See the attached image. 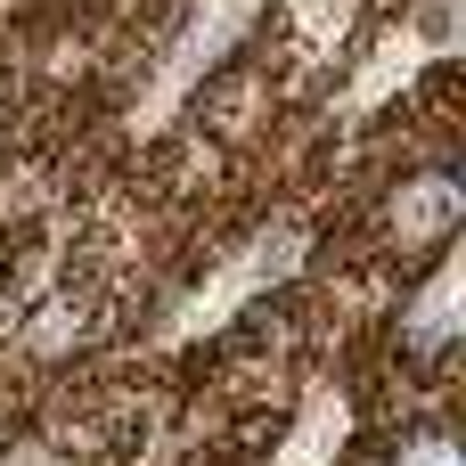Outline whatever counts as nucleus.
Here are the masks:
<instances>
[{"label": "nucleus", "mask_w": 466, "mask_h": 466, "mask_svg": "<svg viewBox=\"0 0 466 466\" xmlns=\"http://www.w3.org/2000/svg\"><path fill=\"white\" fill-rule=\"evenodd\" d=\"M451 229H459V180H451L442 164H434V172L393 180V197H385V246H393L401 262L442 254V246H451Z\"/></svg>", "instance_id": "obj_1"}, {"label": "nucleus", "mask_w": 466, "mask_h": 466, "mask_svg": "<svg viewBox=\"0 0 466 466\" xmlns=\"http://www.w3.org/2000/svg\"><path fill=\"white\" fill-rule=\"evenodd\" d=\"M0 466H66L57 442H33V434H16V442H0Z\"/></svg>", "instance_id": "obj_2"}]
</instances>
